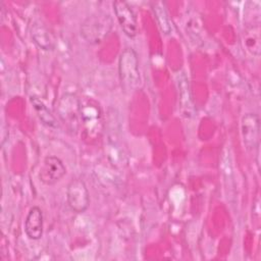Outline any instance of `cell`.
<instances>
[{"instance_id": "6da1fadb", "label": "cell", "mask_w": 261, "mask_h": 261, "mask_svg": "<svg viewBox=\"0 0 261 261\" xmlns=\"http://www.w3.org/2000/svg\"><path fill=\"white\" fill-rule=\"evenodd\" d=\"M112 25L113 19L108 13H93L82 22L81 36L89 44H99L109 35Z\"/></svg>"}, {"instance_id": "7a4b0ae2", "label": "cell", "mask_w": 261, "mask_h": 261, "mask_svg": "<svg viewBox=\"0 0 261 261\" xmlns=\"http://www.w3.org/2000/svg\"><path fill=\"white\" fill-rule=\"evenodd\" d=\"M56 114L67 132L75 135L82 121V104L72 94L61 96L56 105Z\"/></svg>"}, {"instance_id": "3957f363", "label": "cell", "mask_w": 261, "mask_h": 261, "mask_svg": "<svg viewBox=\"0 0 261 261\" xmlns=\"http://www.w3.org/2000/svg\"><path fill=\"white\" fill-rule=\"evenodd\" d=\"M118 73L121 83L128 89L137 88L141 83L139 58L133 48L124 49L118 59Z\"/></svg>"}, {"instance_id": "277c9868", "label": "cell", "mask_w": 261, "mask_h": 261, "mask_svg": "<svg viewBox=\"0 0 261 261\" xmlns=\"http://www.w3.org/2000/svg\"><path fill=\"white\" fill-rule=\"evenodd\" d=\"M66 200L70 209L75 213H84L90 205V194L85 181L81 178H73L66 189Z\"/></svg>"}, {"instance_id": "5b68a950", "label": "cell", "mask_w": 261, "mask_h": 261, "mask_svg": "<svg viewBox=\"0 0 261 261\" xmlns=\"http://www.w3.org/2000/svg\"><path fill=\"white\" fill-rule=\"evenodd\" d=\"M241 134L245 148L252 152L258 149L260 143V119L259 115L249 112L241 119Z\"/></svg>"}, {"instance_id": "8992f818", "label": "cell", "mask_w": 261, "mask_h": 261, "mask_svg": "<svg viewBox=\"0 0 261 261\" xmlns=\"http://www.w3.org/2000/svg\"><path fill=\"white\" fill-rule=\"evenodd\" d=\"M66 173V167L58 157L48 155L44 158L39 171V179L46 186L58 182Z\"/></svg>"}, {"instance_id": "52a82bcc", "label": "cell", "mask_w": 261, "mask_h": 261, "mask_svg": "<svg viewBox=\"0 0 261 261\" xmlns=\"http://www.w3.org/2000/svg\"><path fill=\"white\" fill-rule=\"evenodd\" d=\"M112 6L123 33L128 38L136 37L138 34V21L137 16L129 4L123 0H116L113 2Z\"/></svg>"}, {"instance_id": "ba28073f", "label": "cell", "mask_w": 261, "mask_h": 261, "mask_svg": "<svg viewBox=\"0 0 261 261\" xmlns=\"http://www.w3.org/2000/svg\"><path fill=\"white\" fill-rule=\"evenodd\" d=\"M24 232L30 240L38 241L43 236V212L40 207L33 206L24 220Z\"/></svg>"}, {"instance_id": "9c48e42d", "label": "cell", "mask_w": 261, "mask_h": 261, "mask_svg": "<svg viewBox=\"0 0 261 261\" xmlns=\"http://www.w3.org/2000/svg\"><path fill=\"white\" fill-rule=\"evenodd\" d=\"M31 36L35 44L42 50L44 51L53 50L55 46L54 38L44 23L38 22V21L34 22L31 29Z\"/></svg>"}, {"instance_id": "30bf717a", "label": "cell", "mask_w": 261, "mask_h": 261, "mask_svg": "<svg viewBox=\"0 0 261 261\" xmlns=\"http://www.w3.org/2000/svg\"><path fill=\"white\" fill-rule=\"evenodd\" d=\"M177 87H178V93H179V102L180 107L184 115L187 117H190L193 115L194 107L192 104V98H191V92H190V86L189 81L185 73H180L177 77Z\"/></svg>"}, {"instance_id": "8fae6325", "label": "cell", "mask_w": 261, "mask_h": 261, "mask_svg": "<svg viewBox=\"0 0 261 261\" xmlns=\"http://www.w3.org/2000/svg\"><path fill=\"white\" fill-rule=\"evenodd\" d=\"M30 101L35 109V112L37 113V116L41 120V122L46 125L47 127H56L58 125L56 117L51 113L49 108L45 105V103L39 99L38 97L32 96L30 98Z\"/></svg>"}, {"instance_id": "7c38bea8", "label": "cell", "mask_w": 261, "mask_h": 261, "mask_svg": "<svg viewBox=\"0 0 261 261\" xmlns=\"http://www.w3.org/2000/svg\"><path fill=\"white\" fill-rule=\"evenodd\" d=\"M101 112L96 105L82 106V123L87 132L99 128V121L101 118Z\"/></svg>"}, {"instance_id": "4fadbf2b", "label": "cell", "mask_w": 261, "mask_h": 261, "mask_svg": "<svg viewBox=\"0 0 261 261\" xmlns=\"http://www.w3.org/2000/svg\"><path fill=\"white\" fill-rule=\"evenodd\" d=\"M245 45L247 50L254 56H259L261 52L260 28L259 24L250 27L245 32Z\"/></svg>"}, {"instance_id": "5bb4252c", "label": "cell", "mask_w": 261, "mask_h": 261, "mask_svg": "<svg viewBox=\"0 0 261 261\" xmlns=\"http://www.w3.org/2000/svg\"><path fill=\"white\" fill-rule=\"evenodd\" d=\"M152 7H153L152 9L154 11L155 17L157 19V22H158L162 33L165 35H169L171 33L172 29H171L170 20H169V17L167 15L164 5L161 2H155V3H153Z\"/></svg>"}]
</instances>
